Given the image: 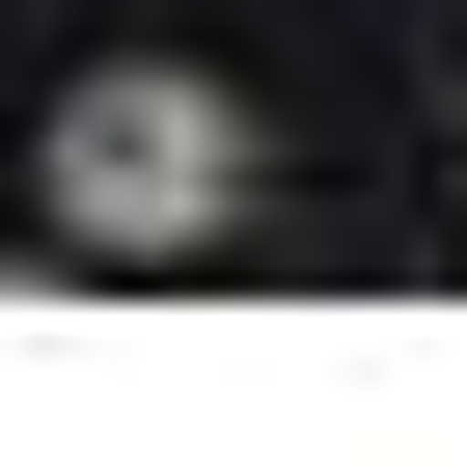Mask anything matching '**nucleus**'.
I'll return each instance as SVG.
<instances>
[{
    "label": "nucleus",
    "mask_w": 467,
    "mask_h": 467,
    "mask_svg": "<svg viewBox=\"0 0 467 467\" xmlns=\"http://www.w3.org/2000/svg\"><path fill=\"white\" fill-rule=\"evenodd\" d=\"M220 220H248V110H220V83H165V56L56 83V248H83V275H138V248H220Z\"/></svg>",
    "instance_id": "obj_1"
}]
</instances>
